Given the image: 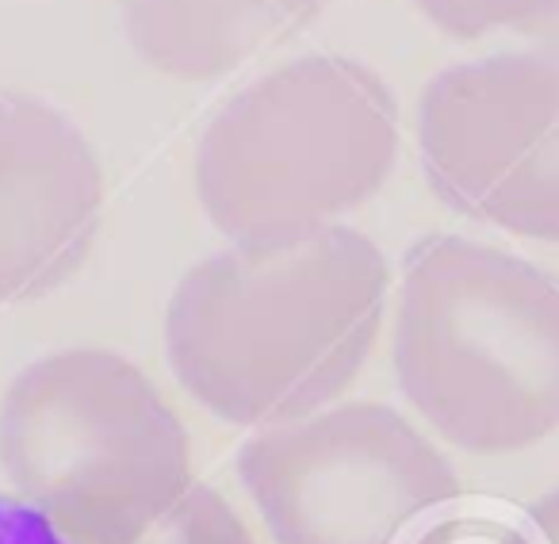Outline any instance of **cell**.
Returning a JSON list of instances; mask_svg holds the SVG:
<instances>
[{"label": "cell", "instance_id": "6da1fadb", "mask_svg": "<svg viewBox=\"0 0 559 544\" xmlns=\"http://www.w3.org/2000/svg\"><path fill=\"white\" fill-rule=\"evenodd\" d=\"M388 292V257L353 226L234 241L173 288L165 357L180 388L230 426L307 418L368 365Z\"/></svg>", "mask_w": 559, "mask_h": 544}, {"label": "cell", "instance_id": "7a4b0ae2", "mask_svg": "<svg viewBox=\"0 0 559 544\" xmlns=\"http://www.w3.org/2000/svg\"><path fill=\"white\" fill-rule=\"evenodd\" d=\"M395 380L418 418L475 457L559 429V281L460 234L414 241L399 276Z\"/></svg>", "mask_w": 559, "mask_h": 544}, {"label": "cell", "instance_id": "3957f363", "mask_svg": "<svg viewBox=\"0 0 559 544\" xmlns=\"http://www.w3.org/2000/svg\"><path fill=\"white\" fill-rule=\"evenodd\" d=\"M399 104L357 58L307 55L249 81L195 146V192L215 230L276 241L334 226L395 173Z\"/></svg>", "mask_w": 559, "mask_h": 544}, {"label": "cell", "instance_id": "277c9868", "mask_svg": "<svg viewBox=\"0 0 559 544\" xmlns=\"http://www.w3.org/2000/svg\"><path fill=\"white\" fill-rule=\"evenodd\" d=\"M0 468L70 544H127L188 490L192 441L134 360L58 350L0 399Z\"/></svg>", "mask_w": 559, "mask_h": 544}, {"label": "cell", "instance_id": "5b68a950", "mask_svg": "<svg viewBox=\"0 0 559 544\" xmlns=\"http://www.w3.org/2000/svg\"><path fill=\"white\" fill-rule=\"evenodd\" d=\"M238 475L276 544H403L460 498L449 457L383 403L264 426L241 445Z\"/></svg>", "mask_w": 559, "mask_h": 544}, {"label": "cell", "instance_id": "8992f818", "mask_svg": "<svg viewBox=\"0 0 559 544\" xmlns=\"http://www.w3.org/2000/svg\"><path fill=\"white\" fill-rule=\"evenodd\" d=\"M418 154L456 215L559 246V35L437 73L418 100Z\"/></svg>", "mask_w": 559, "mask_h": 544}, {"label": "cell", "instance_id": "52a82bcc", "mask_svg": "<svg viewBox=\"0 0 559 544\" xmlns=\"http://www.w3.org/2000/svg\"><path fill=\"white\" fill-rule=\"evenodd\" d=\"M100 223L104 173L78 123L0 88V307L66 288L93 257Z\"/></svg>", "mask_w": 559, "mask_h": 544}, {"label": "cell", "instance_id": "ba28073f", "mask_svg": "<svg viewBox=\"0 0 559 544\" xmlns=\"http://www.w3.org/2000/svg\"><path fill=\"white\" fill-rule=\"evenodd\" d=\"M326 0H123L134 55L173 81H218L288 39Z\"/></svg>", "mask_w": 559, "mask_h": 544}, {"label": "cell", "instance_id": "9c48e42d", "mask_svg": "<svg viewBox=\"0 0 559 544\" xmlns=\"http://www.w3.org/2000/svg\"><path fill=\"white\" fill-rule=\"evenodd\" d=\"M414 9L452 39L559 35V0H414Z\"/></svg>", "mask_w": 559, "mask_h": 544}, {"label": "cell", "instance_id": "30bf717a", "mask_svg": "<svg viewBox=\"0 0 559 544\" xmlns=\"http://www.w3.org/2000/svg\"><path fill=\"white\" fill-rule=\"evenodd\" d=\"M127 544H257V541L223 490L203 487V483H188L185 495Z\"/></svg>", "mask_w": 559, "mask_h": 544}, {"label": "cell", "instance_id": "8fae6325", "mask_svg": "<svg viewBox=\"0 0 559 544\" xmlns=\"http://www.w3.org/2000/svg\"><path fill=\"white\" fill-rule=\"evenodd\" d=\"M0 544H70V541L27 502L0 498Z\"/></svg>", "mask_w": 559, "mask_h": 544}, {"label": "cell", "instance_id": "7c38bea8", "mask_svg": "<svg viewBox=\"0 0 559 544\" xmlns=\"http://www.w3.org/2000/svg\"><path fill=\"white\" fill-rule=\"evenodd\" d=\"M525 518H528L525 544H559V487L536 498Z\"/></svg>", "mask_w": 559, "mask_h": 544}, {"label": "cell", "instance_id": "4fadbf2b", "mask_svg": "<svg viewBox=\"0 0 559 544\" xmlns=\"http://www.w3.org/2000/svg\"><path fill=\"white\" fill-rule=\"evenodd\" d=\"M429 544H525V536L490 525H449V529H437L429 536Z\"/></svg>", "mask_w": 559, "mask_h": 544}]
</instances>
